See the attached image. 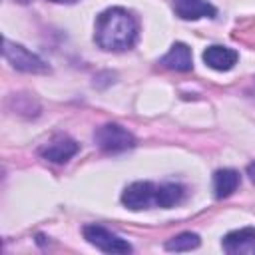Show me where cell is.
<instances>
[{
  "instance_id": "6da1fadb",
  "label": "cell",
  "mask_w": 255,
  "mask_h": 255,
  "mask_svg": "<svg viewBox=\"0 0 255 255\" xmlns=\"http://www.w3.org/2000/svg\"><path fill=\"white\" fill-rule=\"evenodd\" d=\"M94 40L102 50L108 52L129 50L137 40V20L122 6L106 8L96 18Z\"/></svg>"
},
{
  "instance_id": "7a4b0ae2",
  "label": "cell",
  "mask_w": 255,
  "mask_h": 255,
  "mask_svg": "<svg viewBox=\"0 0 255 255\" xmlns=\"http://www.w3.org/2000/svg\"><path fill=\"white\" fill-rule=\"evenodd\" d=\"M94 141L106 153H122V151H128L135 145L133 133L116 122H108V124L96 128Z\"/></svg>"
},
{
  "instance_id": "3957f363",
  "label": "cell",
  "mask_w": 255,
  "mask_h": 255,
  "mask_svg": "<svg viewBox=\"0 0 255 255\" xmlns=\"http://www.w3.org/2000/svg\"><path fill=\"white\" fill-rule=\"evenodd\" d=\"M2 54L8 60V64L18 72H26V74H48L50 72V66L46 64V60H42L38 54L30 52L26 46L16 44L8 38H4Z\"/></svg>"
},
{
  "instance_id": "277c9868",
  "label": "cell",
  "mask_w": 255,
  "mask_h": 255,
  "mask_svg": "<svg viewBox=\"0 0 255 255\" xmlns=\"http://www.w3.org/2000/svg\"><path fill=\"white\" fill-rule=\"evenodd\" d=\"M82 233H84V239H86L90 245H94L96 249H100V251H104V253L122 255V253H129V251H131V245H129L124 237L112 233V231L106 229L104 225L88 223V225H84Z\"/></svg>"
},
{
  "instance_id": "5b68a950",
  "label": "cell",
  "mask_w": 255,
  "mask_h": 255,
  "mask_svg": "<svg viewBox=\"0 0 255 255\" xmlns=\"http://www.w3.org/2000/svg\"><path fill=\"white\" fill-rule=\"evenodd\" d=\"M122 203L131 211L157 207V185L151 181H133L124 189Z\"/></svg>"
},
{
  "instance_id": "8992f818",
  "label": "cell",
  "mask_w": 255,
  "mask_h": 255,
  "mask_svg": "<svg viewBox=\"0 0 255 255\" xmlns=\"http://www.w3.org/2000/svg\"><path fill=\"white\" fill-rule=\"evenodd\" d=\"M80 151V143L68 135H56L40 147V155L52 163H66Z\"/></svg>"
},
{
  "instance_id": "52a82bcc",
  "label": "cell",
  "mask_w": 255,
  "mask_h": 255,
  "mask_svg": "<svg viewBox=\"0 0 255 255\" xmlns=\"http://www.w3.org/2000/svg\"><path fill=\"white\" fill-rule=\"evenodd\" d=\"M237 60H239V54L233 48H227V46H221V44H213V46H207L203 50L205 66H209L211 70H217V72L231 70L237 64Z\"/></svg>"
},
{
  "instance_id": "ba28073f",
  "label": "cell",
  "mask_w": 255,
  "mask_h": 255,
  "mask_svg": "<svg viewBox=\"0 0 255 255\" xmlns=\"http://www.w3.org/2000/svg\"><path fill=\"white\" fill-rule=\"evenodd\" d=\"M173 10L181 20L213 18L217 8L207 0H173Z\"/></svg>"
},
{
  "instance_id": "9c48e42d",
  "label": "cell",
  "mask_w": 255,
  "mask_h": 255,
  "mask_svg": "<svg viewBox=\"0 0 255 255\" xmlns=\"http://www.w3.org/2000/svg\"><path fill=\"white\" fill-rule=\"evenodd\" d=\"M159 64L167 70H175V72H189L193 68V56H191V48L183 42H175L169 52L159 60Z\"/></svg>"
},
{
  "instance_id": "30bf717a",
  "label": "cell",
  "mask_w": 255,
  "mask_h": 255,
  "mask_svg": "<svg viewBox=\"0 0 255 255\" xmlns=\"http://www.w3.org/2000/svg\"><path fill=\"white\" fill-rule=\"evenodd\" d=\"M221 247L227 253H245L255 247V227H241L229 231L221 239Z\"/></svg>"
},
{
  "instance_id": "8fae6325",
  "label": "cell",
  "mask_w": 255,
  "mask_h": 255,
  "mask_svg": "<svg viewBox=\"0 0 255 255\" xmlns=\"http://www.w3.org/2000/svg\"><path fill=\"white\" fill-rule=\"evenodd\" d=\"M239 181H241L239 171L229 169V167L217 169V171L213 173V191H215V197H217V199L229 197V195L239 187Z\"/></svg>"
},
{
  "instance_id": "7c38bea8",
  "label": "cell",
  "mask_w": 255,
  "mask_h": 255,
  "mask_svg": "<svg viewBox=\"0 0 255 255\" xmlns=\"http://www.w3.org/2000/svg\"><path fill=\"white\" fill-rule=\"evenodd\" d=\"M185 195L183 185L179 183H161L157 185V207L169 209L173 205H177Z\"/></svg>"
},
{
  "instance_id": "4fadbf2b",
  "label": "cell",
  "mask_w": 255,
  "mask_h": 255,
  "mask_svg": "<svg viewBox=\"0 0 255 255\" xmlns=\"http://www.w3.org/2000/svg\"><path fill=\"white\" fill-rule=\"evenodd\" d=\"M199 235L197 233H191V231H183L171 239L165 241V249L167 251H191L195 247H199Z\"/></svg>"
},
{
  "instance_id": "5bb4252c",
  "label": "cell",
  "mask_w": 255,
  "mask_h": 255,
  "mask_svg": "<svg viewBox=\"0 0 255 255\" xmlns=\"http://www.w3.org/2000/svg\"><path fill=\"white\" fill-rule=\"evenodd\" d=\"M247 175H249V179L255 183V161H251V163L247 165Z\"/></svg>"
},
{
  "instance_id": "9a60e30c",
  "label": "cell",
  "mask_w": 255,
  "mask_h": 255,
  "mask_svg": "<svg viewBox=\"0 0 255 255\" xmlns=\"http://www.w3.org/2000/svg\"><path fill=\"white\" fill-rule=\"evenodd\" d=\"M50 2H56V4H64V2H76V0H50Z\"/></svg>"
},
{
  "instance_id": "2e32d148",
  "label": "cell",
  "mask_w": 255,
  "mask_h": 255,
  "mask_svg": "<svg viewBox=\"0 0 255 255\" xmlns=\"http://www.w3.org/2000/svg\"><path fill=\"white\" fill-rule=\"evenodd\" d=\"M18 2H24V4H26V2H30V0H18Z\"/></svg>"
}]
</instances>
